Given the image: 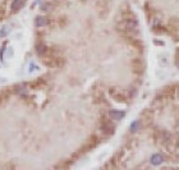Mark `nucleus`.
<instances>
[{
	"mask_svg": "<svg viewBox=\"0 0 179 170\" xmlns=\"http://www.w3.org/2000/svg\"><path fill=\"white\" fill-rule=\"evenodd\" d=\"M119 28L122 31H124L127 33H132V32H137L138 31V22L134 18H124L119 23Z\"/></svg>",
	"mask_w": 179,
	"mask_h": 170,
	"instance_id": "1",
	"label": "nucleus"
},
{
	"mask_svg": "<svg viewBox=\"0 0 179 170\" xmlns=\"http://www.w3.org/2000/svg\"><path fill=\"white\" fill-rule=\"evenodd\" d=\"M101 130L104 132V133H106V134H112V133H114V125L112 124V123H109V122H102Z\"/></svg>",
	"mask_w": 179,
	"mask_h": 170,
	"instance_id": "2",
	"label": "nucleus"
},
{
	"mask_svg": "<svg viewBox=\"0 0 179 170\" xmlns=\"http://www.w3.org/2000/svg\"><path fill=\"white\" fill-rule=\"evenodd\" d=\"M24 1H26V0H13V1H12V5H10L12 12H18L21 8L23 7Z\"/></svg>",
	"mask_w": 179,
	"mask_h": 170,
	"instance_id": "3",
	"label": "nucleus"
},
{
	"mask_svg": "<svg viewBox=\"0 0 179 170\" xmlns=\"http://www.w3.org/2000/svg\"><path fill=\"white\" fill-rule=\"evenodd\" d=\"M164 161V157L163 155H160V154H155V155H152L151 156V159H150V163L152 165H160L161 163Z\"/></svg>",
	"mask_w": 179,
	"mask_h": 170,
	"instance_id": "4",
	"label": "nucleus"
},
{
	"mask_svg": "<svg viewBox=\"0 0 179 170\" xmlns=\"http://www.w3.org/2000/svg\"><path fill=\"white\" fill-rule=\"evenodd\" d=\"M109 115L112 119H115V120H120V119L124 118L125 113L124 111H117V110H113V111L109 113Z\"/></svg>",
	"mask_w": 179,
	"mask_h": 170,
	"instance_id": "5",
	"label": "nucleus"
},
{
	"mask_svg": "<svg viewBox=\"0 0 179 170\" xmlns=\"http://www.w3.org/2000/svg\"><path fill=\"white\" fill-rule=\"evenodd\" d=\"M46 24H48V19L45 18V17H36L35 19V26L36 27H45Z\"/></svg>",
	"mask_w": 179,
	"mask_h": 170,
	"instance_id": "6",
	"label": "nucleus"
},
{
	"mask_svg": "<svg viewBox=\"0 0 179 170\" xmlns=\"http://www.w3.org/2000/svg\"><path fill=\"white\" fill-rule=\"evenodd\" d=\"M36 51H37V54L40 55L41 58H42V56H46V53H48V48H46L44 44H38V45L36 46Z\"/></svg>",
	"mask_w": 179,
	"mask_h": 170,
	"instance_id": "7",
	"label": "nucleus"
},
{
	"mask_svg": "<svg viewBox=\"0 0 179 170\" xmlns=\"http://www.w3.org/2000/svg\"><path fill=\"white\" fill-rule=\"evenodd\" d=\"M138 127H139V122H138V120H136V122L132 123V125H131V130H132V132H136V130L138 129Z\"/></svg>",
	"mask_w": 179,
	"mask_h": 170,
	"instance_id": "8",
	"label": "nucleus"
},
{
	"mask_svg": "<svg viewBox=\"0 0 179 170\" xmlns=\"http://www.w3.org/2000/svg\"><path fill=\"white\" fill-rule=\"evenodd\" d=\"M7 35V31H5V29H1V31H0V39H1V37H4V36H5Z\"/></svg>",
	"mask_w": 179,
	"mask_h": 170,
	"instance_id": "9",
	"label": "nucleus"
},
{
	"mask_svg": "<svg viewBox=\"0 0 179 170\" xmlns=\"http://www.w3.org/2000/svg\"><path fill=\"white\" fill-rule=\"evenodd\" d=\"M4 51H5V48L3 46V48H1V51H0V59H1V60H3V54H4Z\"/></svg>",
	"mask_w": 179,
	"mask_h": 170,
	"instance_id": "10",
	"label": "nucleus"
}]
</instances>
